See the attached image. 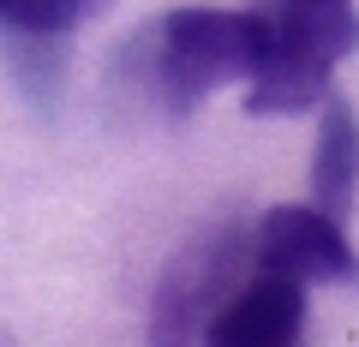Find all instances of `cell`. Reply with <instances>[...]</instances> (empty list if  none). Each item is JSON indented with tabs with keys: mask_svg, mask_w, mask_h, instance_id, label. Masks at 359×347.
Instances as JSON below:
<instances>
[{
	"mask_svg": "<svg viewBox=\"0 0 359 347\" xmlns=\"http://www.w3.org/2000/svg\"><path fill=\"white\" fill-rule=\"evenodd\" d=\"M353 192H359V120L347 102H323L318 150H311V204L341 222L353 210Z\"/></svg>",
	"mask_w": 359,
	"mask_h": 347,
	"instance_id": "cell-6",
	"label": "cell"
},
{
	"mask_svg": "<svg viewBox=\"0 0 359 347\" xmlns=\"http://www.w3.org/2000/svg\"><path fill=\"white\" fill-rule=\"evenodd\" d=\"M240 257H252V240L240 228H216L180 252L168 264V275L156 282V306H150V347H192L198 329L210 323V311L233 294V270Z\"/></svg>",
	"mask_w": 359,
	"mask_h": 347,
	"instance_id": "cell-3",
	"label": "cell"
},
{
	"mask_svg": "<svg viewBox=\"0 0 359 347\" xmlns=\"http://www.w3.org/2000/svg\"><path fill=\"white\" fill-rule=\"evenodd\" d=\"M299 329H306V282L264 270L210 311L204 347H294Z\"/></svg>",
	"mask_w": 359,
	"mask_h": 347,
	"instance_id": "cell-5",
	"label": "cell"
},
{
	"mask_svg": "<svg viewBox=\"0 0 359 347\" xmlns=\"http://www.w3.org/2000/svg\"><path fill=\"white\" fill-rule=\"evenodd\" d=\"M257 66V25L252 13L222 6H174L168 18L132 30L114 54V84L138 90L144 102L186 120L222 84H240Z\"/></svg>",
	"mask_w": 359,
	"mask_h": 347,
	"instance_id": "cell-1",
	"label": "cell"
},
{
	"mask_svg": "<svg viewBox=\"0 0 359 347\" xmlns=\"http://www.w3.org/2000/svg\"><path fill=\"white\" fill-rule=\"evenodd\" d=\"M30 6H36V0H0V25H18Z\"/></svg>",
	"mask_w": 359,
	"mask_h": 347,
	"instance_id": "cell-8",
	"label": "cell"
},
{
	"mask_svg": "<svg viewBox=\"0 0 359 347\" xmlns=\"http://www.w3.org/2000/svg\"><path fill=\"white\" fill-rule=\"evenodd\" d=\"M6 60H13V78H18V90H25L30 102L48 108L54 96H60V84H66V36L13 30V48H6Z\"/></svg>",
	"mask_w": 359,
	"mask_h": 347,
	"instance_id": "cell-7",
	"label": "cell"
},
{
	"mask_svg": "<svg viewBox=\"0 0 359 347\" xmlns=\"http://www.w3.org/2000/svg\"><path fill=\"white\" fill-rule=\"evenodd\" d=\"M0 347H13V341H0Z\"/></svg>",
	"mask_w": 359,
	"mask_h": 347,
	"instance_id": "cell-9",
	"label": "cell"
},
{
	"mask_svg": "<svg viewBox=\"0 0 359 347\" xmlns=\"http://www.w3.org/2000/svg\"><path fill=\"white\" fill-rule=\"evenodd\" d=\"M257 66L245 78V114H299L323 102L330 66L359 48V6L353 0H252Z\"/></svg>",
	"mask_w": 359,
	"mask_h": 347,
	"instance_id": "cell-2",
	"label": "cell"
},
{
	"mask_svg": "<svg viewBox=\"0 0 359 347\" xmlns=\"http://www.w3.org/2000/svg\"><path fill=\"white\" fill-rule=\"evenodd\" d=\"M257 270L269 275H294V282H347L359 275V257L347 245L341 222L318 204H276L252 233Z\"/></svg>",
	"mask_w": 359,
	"mask_h": 347,
	"instance_id": "cell-4",
	"label": "cell"
}]
</instances>
